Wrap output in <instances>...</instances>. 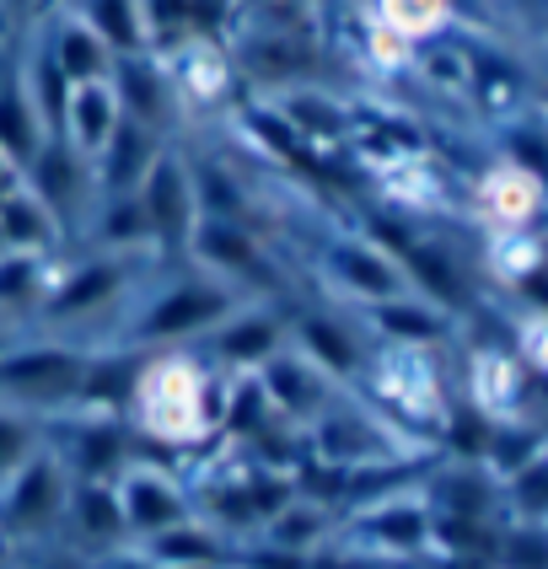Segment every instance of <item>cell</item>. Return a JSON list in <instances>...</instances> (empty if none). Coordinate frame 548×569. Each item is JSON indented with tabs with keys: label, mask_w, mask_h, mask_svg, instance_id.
Here are the masks:
<instances>
[{
	"label": "cell",
	"mask_w": 548,
	"mask_h": 569,
	"mask_svg": "<svg viewBox=\"0 0 548 569\" xmlns=\"http://www.w3.org/2000/svg\"><path fill=\"white\" fill-rule=\"evenodd\" d=\"M221 419V371L199 360V349H151L134 398L129 430L161 451H199Z\"/></svg>",
	"instance_id": "obj_1"
},
{
	"label": "cell",
	"mask_w": 548,
	"mask_h": 569,
	"mask_svg": "<svg viewBox=\"0 0 548 569\" xmlns=\"http://www.w3.org/2000/svg\"><path fill=\"white\" fill-rule=\"evenodd\" d=\"M333 548L382 569H409L419 559H430L436 553V516H430L425 489L403 483V489H382V495L350 506L339 516Z\"/></svg>",
	"instance_id": "obj_2"
},
{
	"label": "cell",
	"mask_w": 548,
	"mask_h": 569,
	"mask_svg": "<svg viewBox=\"0 0 548 569\" xmlns=\"http://www.w3.org/2000/svg\"><path fill=\"white\" fill-rule=\"evenodd\" d=\"M355 392L382 413L392 430H419L430 446H436L441 419H447V409H451L441 360H436L430 349L377 345L371 360H366V371H360V381H355Z\"/></svg>",
	"instance_id": "obj_3"
},
{
	"label": "cell",
	"mask_w": 548,
	"mask_h": 569,
	"mask_svg": "<svg viewBox=\"0 0 548 569\" xmlns=\"http://www.w3.org/2000/svg\"><path fill=\"white\" fill-rule=\"evenodd\" d=\"M231 307H237V296L193 269V274H178V280L157 284V290L119 322L113 339H119V345H134V349H189V345H199Z\"/></svg>",
	"instance_id": "obj_4"
},
{
	"label": "cell",
	"mask_w": 548,
	"mask_h": 569,
	"mask_svg": "<svg viewBox=\"0 0 548 569\" xmlns=\"http://www.w3.org/2000/svg\"><path fill=\"white\" fill-rule=\"evenodd\" d=\"M189 263H199L205 280L226 284L237 301H280L290 290L286 263L269 253V242L253 231V221H226V216H199L189 242Z\"/></svg>",
	"instance_id": "obj_5"
},
{
	"label": "cell",
	"mask_w": 548,
	"mask_h": 569,
	"mask_svg": "<svg viewBox=\"0 0 548 569\" xmlns=\"http://www.w3.org/2000/svg\"><path fill=\"white\" fill-rule=\"evenodd\" d=\"M81 360H87V345L76 339H28V345L11 339L0 349V403L54 419L76 403Z\"/></svg>",
	"instance_id": "obj_6"
},
{
	"label": "cell",
	"mask_w": 548,
	"mask_h": 569,
	"mask_svg": "<svg viewBox=\"0 0 548 569\" xmlns=\"http://www.w3.org/2000/svg\"><path fill=\"white\" fill-rule=\"evenodd\" d=\"M318 280L333 307H371L387 296H403L409 280L398 269V258L382 248L377 231H355V226H328L318 237Z\"/></svg>",
	"instance_id": "obj_7"
},
{
	"label": "cell",
	"mask_w": 548,
	"mask_h": 569,
	"mask_svg": "<svg viewBox=\"0 0 548 569\" xmlns=\"http://www.w3.org/2000/svg\"><path fill=\"white\" fill-rule=\"evenodd\" d=\"M64 500H70V473L49 446H38L28 462L0 483V538H6V548L60 538Z\"/></svg>",
	"instance_id": "obj_8"
},
{
	"label": "cell",
	"mask_w": 548,
	"mask_h": 569,
	"mask_svg": "<svg viewBox=\"0 0 548 569\" xmlns=\"http://www.w3.org/2000/svg\"><path fill=\"white\" fill-rule=\"evenodd\" d=\"M140 216L151 231V258L161 263H189V242L199 226V193H193V161L178 157L172 146H161L151 172L140 178Z\"/></svg>",
	"instance_id": "obj_9"
},
{
	"label": "cell",
	"mask_w": 548,
	"mask_h": 569,
	"mask_svg": "<svg viewBox=\"0 0 548 569\" xmlns=\"http://www.w3.org/2000/svg\"><path fill=\"white\" fill-rule=\"evenodd\" d=\"M286 328H290V349H301L322 377L339 381L345 392H355V381H360L371 349H377L371 333L360 328V317H350L333 301H318V307H290Z\"/></svg>",
	"instance_id": "obj_10"
},
{
	"label": "cell",
	"mask_w": 548,
	"mask_h": 569,
	"mask_svg": "<svg viewBox=\"0 0 548 569\" xmlns=\"http://www.w3.org/2000/svg\"><path fill=\"white\" fill-rule=\"evenodd\" d=\"M113 495H119V516H124L129 542L157 538L161 527L189 521L193 516V489L178 468H161L157 457H134L113 473Z\"/></svg>",
	"instance_id": "obj_11"
},
{
	"label": "cell",
	"mask_w": 548,
	"mask_h": 569,
	"mask_svg": "<svg viewBox=\"0 0 548 569\" xmlns=\"http://www.w3.org/2000/svg\"><path fill=\"white\" fill-rule=\"evenodd\" d=\"M129 290H134V258L92 253L81 263H60L38 322L43 328H70V322H87L97 312H119V301Z\"/></svg>",
	"instance_id": "obj_12"
},
{
	"label": "cell",
	"mask_w": 548,
	"mask_h": 569,
	"mask_svg": "<svg viewBox=\"0 0 548 569\" xmlns=\"http://www.w3.org/2000/svg\"><path fill=\"white\" fill-rule=\"evenodd\" d=\"M280 301H237L231 312L199 339V360L216 366V371H258L269 355H280L290 345V328Z\"/></svg>",
	"instance_id": "obj_13"
},
{
	"label": "cell",
	"mask_w": 548,
	"mask_h": 569,
	"mask_svg": "<svg viewBox=\"0 0 548 569\" xmlns=\"http://www.w3.org/2000/svg\"><path fill=\"white\" fill-rule=\"evenodd\" d=\"M248 377H253L258 392L269 398L275 419H280L286 430H296V436H301V430H307V425L345 392L339 381H328L301 349H290V345L280 349V355H269V360H263L258 371H248Z\"/></svg>",
	"instance_id": "obj_14"
},
{
	"label": "cell",
	"mask_w": 548,
	"mask_h": 569,
	"mask_svg": "<svg viewBox=\"0 0 548 569\" xmlns=\"http://www.w3.org/2000/svg\"><path fill=\"white\" fill-rule=\"evenodd\" d=\"M22 189L60 221L64 237H70V226L76 221H87V210H92V199H97L92 193V167L76 157L60 134H49L43 151L22 167Z\"/></svg>",
	"instance_id": "obj_15"
},
{
	"label": "cell",
	"mask_w": 548,
	"mask_h": 569,
	"mask_svg": "<svg viewBox=\"0 0 548 569\" xmlns=\"http://www.w3.org/2000/svg\"><path fill=\"white\" fill-rule=\"evenodd\" d=\"M360 328L371 333V345H403V349H436L451 345L457 339V312L447 307H436V301H425L415 290H403V296H387V301H371V307H360Z\"/></svg>",
	"instance_id": "obj_16"
},
{
	"label": "cell",
	"mask_w": 548,
	"mask_h": 569,
	"mask_svg": "<svg viewBox=\"0 0 548 569\" xmlns=\"http://www.w3.org/2000/svg\"><path fill=\"white\" fill-rule=\"evenodd\" d=\"M527 392H532V371L506 349V339L468 349V360H462V403H474L484 419H516Z\"/></svg>",
	"instance_id": "obj_17"
},
{
	"label": "cell",
	"mask_w": 548,
	"mask_h": 569,
	"mask_svg": "<svg viewBox=\"0 0 548 569\" xmlns=\"http://www.w3.org/2000/svg\"><path fill=\"white\" fill-rule=\"evenodd\" d=\"M333 532H339V510L328 506V500H318V495H290L286 506L275 510L263 527H258L253 548H269V553H286V559H301V565H312V559H322L328 548H333Z\"/></svg>",
	"instance_id": "obj_18"
},
{
	"label": "cell",
	"mask_w": 548,
	"mask_h": 569,
	"mask_svg": "<svg viewBox=\"0 0 548 569\" xmlns=\"http://www.w3.org/2000/svg\"><path fill=\"white\" fill-rule=\"evenodd\" d=\"M474 221L484 231H527L544 216V178L538 172H521L511 161H495L484 167L479 183H474Z\"/></svg>",
	"instance_id": "obj_19"
},
{
	"label": "cell",
	"mask_w": 548,
	"mask_h": 569,
	"mask_svg": "<svg viewBox=\"0 0 548 569\" xmlns=\"http://www.w3.org/2000/svg\"><path fill=\"white\" fill-rule=\"evenodd\" d=\"M64 532L81 542L87 553H113L124 548V516H119V495L113 478H70V500H64Z\"/></svg>",
	"instance_id": "obj_20"
},
{
	"label": "cell",
	"mask_w": 548,
	"mask_h": 569,
	"mask_svg": "<svg viewBox=\"0 0 548 569\" xmlns=\"http://www.w3.org/2000/svg\"><path fill=\"white\" fill-rule=\"evenodd\" d=\"M151 565L161 569H221L237 559V542L226 538L221 527H210L199 510H193L189 521H172V527H161L157 538L134 542Z\"/></svg>",
	"instance_id": "obj_21"
},
{
	"label": "cell",
	"mask_w": 548,
	"mask_h": 569,
	"mask_svg": "<svg viewBox=\"0 0 548 569\" xmlns=\"http://www.w3.org/2000/svg\"><path fill=\"white\" fill-rule=\"evenodd\" d=\"M108 87H113V102H119V119L151 129V134L172 124V92H167V76L151 60H140V54L113 60L108 64Z\"/></svg>",
	"instance_id": "obj_22"
},
{
	"label": "cell",
	"mask_w": 548,
	"mask_h": 569,
	"mask_svg": "<svg viewBox=\"0 0 548 569\" xmlns=\"http://www.w3.org/2000/svg\"><path fill=\"white\" fill-rule=\"evenodd\" d=\"M157 151H161V134L119 119L113 134H108V146L87 161V167H92V193L97 199H102V193H134L140 189V178L151 172Z\"/></svg>",
	"instance_id": "obj_23"
},
{
	"label": "cell",
	"mask_w": 548,
	"mask_h": 569,
	"mask_svg": "<svg viewBox=\"0 0 548 569\" xmlns=\"http://www.w3.org/2000/svg\"><path fill=\"white\" fill-rule=\"evenodd\" d=\"M119 124V102H113V87L108 81H87V87H70L60 113V140L76 151L81 161H92L108 134Z\"/></svg>",
	"instance_id": "obj_24"
},
{
	"label": "cell",
	"mask_w": 548,
	"mask_h": 569,
	"mask_svg": "<svg viewBox=\"0 0 548 569\" xmlns=\"http://www.w3.org/2000/svg\"><path fill=\"white\" fill-rule=\"evenodd\" d=\"M54 274H60V258L0 253V328L6 322H32L43 312Z\"/></svg>",
	"instance_id": "obj_25"
},
{
	"label": "cell",
	"mask_w": 548,
	"mask_h": 569,
	"mask_svg": "<svg viewBox=\"0 0 548 569\" xmlns=\"http://www.w3.org/2000/svg\"><path fill=\"white\" fill-rule=\"evenodd\" d=\"M87 237L97 242V253L113 258H140L151 253V231H146V216H140V199L134 193H102L87 210Z\"/></svg>",
	"instance_id": "obj_26"
},
{
	"label": "cell",
	"mask_w": 548,
	"mask_h": 569,
	"mask_svg": "<svg viewBox=\"0 0 548 569\" xmlns=\"http://www.w3.org/2000/svg\"><path fill=\"white\" fill-rule=\"evenodd\" d=\"M0 237H6L11 253H38V258H60L64 242H70L60 231V221L28 189H11L0 199Z\"/></svg>",
	"instance_id": "obj_27"
},
{
	"label": "cell",
	"mask_w": 548,
	"mask_h": 569,
	"mask_svg": "<svg viewBox=\"0 0 548 569\" xmlns=\"http://www.w3.org/2000/svg\"><path fill=\"white\" fill-rule=\"evenodd\" d=\"M43 140H49V129L38 119L32 97L22 87H0V151L17 161V167H28L43 151Z\"/></svg>",
	"instance_id": "obj_28"
},
{
	"label": "cell",
	"mask_w": 548,
	"mask_h": 569,
	"mask_svg": "<svg viewBox=\"0 0 548 569\" xmlns=\"http://www.w3.org/2000/svg\"><path fill=\"white\" fill-rule=\"evenodd\" d=\"M49 60L60 70L70 87H87V81H108V49H102V38L92 28H64L54 38V49H49Z\"/></svg>",
	"instance_id": "obj_29"
},
{
	"label": "cell",
	"mask_w": 548,
	"mask_h": 569,
	"mask_svg": "<svg viewBox=\"0 0 548 569\" xmlns=\"http://www.w3.org/2000/svg\"><path fill=\"white\" fill-rule=\"evenodd\" d=\"M489 569H548V527L544 521H506L489 542Z\"/></svg>",
	"instance_id": "obj_30"
},
{
	"label": "cell",
	"mask_w": 548,
	"mask_h": 569,
	"mask_svg": "<svg viewBox=\"0 0 548 569\" xmlns=\"http://www.w3.org/2000/svg\"><path fill=\"white\" fill-rule=\"evenodd\" d=\"M38 446H43V419H38V413H28V409L0 403V483L17 473V468L28 462Z\"/></svg>",
	"instance_id": "obj_31"
},
{
	"label": "cell",
	"mask_w": 548,
	"mask_h": 569,
	"mask_svg": "<svg viewBox=\"0 0 548 569\" xmlns=\"http://www.w3.org/2000/svg\"><path fill=\"white\" fill-rule=\"evenodd\" d=\"M92 32L102 38V49H119V54H140V17L129 0H92Z\"/></svg>",
	"instance_id": "obj_32"
},
{
	"label": "cell",
	"mask_w": 548,
	"mask_h": 569,
	"mask_svg": "<svg viewBox=\"0 0 548 569\" xmlns=\"http://www.w3.org/2000/svg\"><path fill=\"white\" fill-rule=\"evenodd\" d=\"M151 28L161 43H178V32L189 28V0H151Z\"/></svg>",
	"instance_id": "obj_33"
},
{
	"label": "cell",
	"mask_w": 548,
	"mask_h": 569,
	"mask_svg": "<svg viewBox=\"0 0 548 569\" xmlns=\"http://www.w3.org/2000/svg\"><path fill=\"white\" fill-rule=\"evenodd\" d=\"M92 569H157L134 542H124V548H113V553H97Z\"/></svg>",
	"instance_id": "obj_34"
},
{
	"label": "cell",
	"mask_w": 548,
	"mask_h": 569,
	"mask_svg": "<svg viewBox=\"0 0 548 569\" xmlns=\"http://www.w3.org/2000/svg\"><path fill=\"white\" fill-rule=\"evenodd\" d=\"M11 189H22V167H17V161L0 151V199H6Z\"/></svg>",
	"instance_id": "obj_35"
},
{
	"label": "cell",
	"mask_w": 548,
	"mask_h": 569,
	"mask_svg": "<svg viewBox=\"0 0 548 569\" xmlns=\"http://www.w3.org/2000/svg\"><path fill=\"white\" fill-rule=\"evenodd\" d=\"M6 553H11V548H6V538H0V559H6Z\"/></svg>",
	"instance_id": "obj_36"
},
{
	"label": "cell",
	"mask_w": 548,
	"mask_h": 569,
	"mask_svg": "<svg viewBox=\"0 0 548 569\" xmlns=\"http://www.w3.org/2000/svg\"><path fill=\"white\" fill-rule=\"evenodd\" d=\"M221 569H242V565H237V559H231V565H221Z\"/></svg>",
	"instance_id": "obj_37"
},
{
	"label": "cell",
	"mask_w": 548,
	"mask_h": 569,
	"mask_svg": "<svg viewBox=\"0 0 548 569\" xmlns=\"http://www.w3.org/2000/svg\"><path fill=\"white\" fill-rule=\"evenodd\" d=\"M0 253H11V248H6V237H0Z\"/></svg>",
	"instance_id": "obj_38"
},
{
	"label": "cell",
	"mask_w": 548,
	"mask_h": 569,
	"mask_svg": "<svg viewBox=\"0 0 548 569\" xmlns=\"http://www.w3.org/2000/svg\"><path fill=\"white\" fill-rule=\"evenodd\" d=\"M11 6H28V0H11Z\"/></svg>",
	"instance_id": "obj_39"
}]
</instances>
